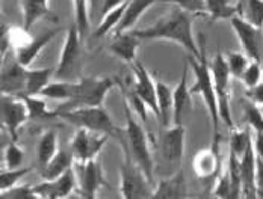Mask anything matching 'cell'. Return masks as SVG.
Instances as JSON below:
<instances>
[{
    "label": "cell",
    "mask_w": 263,
    "mask_h": 199,
    "mask_svg": "<svg viewBox=\"0 0 263 199\" xmlns=\"http://www.w3.org/2000/svg\"><path fill=\"white\" fill-rule=\"evenodd\" d=\"M194 17L183 9H174L144 29H132L141 41H171L182 46L187 54L201 56L200 44L194 36Z\"/></svg>",
    "instance_id": "1"
},
{
    "label": "cell",
    "mask_w": 263,
    "mask_h": 199,
    "mask_svg": "<svg viewBox=\"0 0 263 199\" xmlns=\"http://www.w3.org/2000/svg\"><path fill=\"white\" fill-rule=\"evenodd\" d=\"M200 50L201 56L194 57L189 54L186 59L189 62V67L194 73L195 82L191 86L192 95H200L201 99L204 101V106L208 109V113L211 116L212 127H213V144L219 145V110H218V99H216V92H215V85H213V77L211 71V59L208 56L206 50V38L201 35V43H200Z\"/></svg>",
    "instance_id": "2"
},
{
    "label": "cell",
    "mask_w": 263,
    "mask_h": 199,
    "mask_svg": "<svg viewBox=\"0 0 263 199\" xmlns=\"http://www.w3.org/2000/svg\"><path fill=\"white\" fill-rule=\"evenodd\" d=\"M58 118L76 127H83L115 139L120 144L123 152L127 148L126 128L115 124L112 116L103 106H80L73 109H58Z\"/></svg>",
    "instance_id": "3"
},
{
    "label": "cell",
    "mask_w": 263,
    "mask_h": 199,
    "mask_svg": "<svg viewBox=\"0 0 263 199\" xmlns=\"http://www.w3.org/2000/svg\"><path fill=\"white\" fill-rule=\"evenodd\" d=\"M123 104H124V116H126V127H124L126 128V141H127L124 158L133 162L148 178V181L153 184L155 160H153V154L150 149V137L145 133L144 127L133 116L130 106L124 97H123Z\"/></svg>",
    "instance_id": "4"
},
{
    "label": "cell",
    "mask_w": 263,
    "mask_h": 199,
    "mask_svg": "<svg viewBox=\"0 0 263 199\" xmlns=\"http://www.w3.org/2000/svg\"><path fill=\"white\" fill-rule=\"evenodd\" d=\"M82 35L78 26L73 25L68 27L62 50L59 54L58 67L54 68V77L58 80L76 82L82 77L83 67V47H82Z\"/></svg>",
    "instance_id": "5"
},
{
    "label": "cell",
    "mask_w": 263,
    "mask_h": 199,
    "mask_svg": "<svg viewBox=\"0 0 263 199\" xmlns=\"http://www.w3.org/2000/svg\"><path fill=\"white\" fill-rule=\"evenodd\" d=\"M118 86L117 77H80L74 82V94L71 101L65 103V107L73 109L80 106H103L106 95Z\"/></svg>",
    "instance_id": "6"
},
{
    "label": "cell",
    "mask_w": 263,
    "mask_h": 199,
    "mask_svg": "<svg viewBox=\"0 0 263 199\" xmlns=\"http://www.w3.org/2000/svg\"><path fill=\"white\" fill-rule=\"evenodd\" d=\"M211 71L215 85V92L218 99V110L221 123L226 124L229 130L235 128V121L232 116V107H230V78L232 74L229 71L226 54L218 51L211 59Z\"/></svg>",
    "instance_id": "7"
},
{
    "label": "cell",
    "mask_w": 263,
    "mask_h": 199,
    "mask_svg": "<svg viewBox=\"0 0 263 199\" xmlns=\"http://www.w3.org/2000/svg\"><path fill=\"white\" fill-rule=\"evenodd\" d=\"M26 103L20 95L2 94L0 99V121L5 131L9 134L11 141H18L20 128L29 121Z\"/></svg>",
    "instance_id": "8"
},
{
    "label": "cell",
    "mask_w": 263,
    "mask_h": 199,
    "mask_svg": "<svg viewBox=\"0 0 263 199\" xmlns=\"http://www.w3.org/2000/svg\"><path fill=\"white\" fill-rule=\"evenodd\" d=\"M120 193L124 199L153 198V187L148 178L133 162L126 158L120 168Z\"/></svg>",
    "instance_id": "9"
},
{
    "label": "cell",
    "mask_w": 263,
    "mask_h": 199,
    "mask_svg": "<svg viewBox=\"0 0 263 199\" xmlns=\"http://www.w3.org/2000/svg\"><path fill=\"white\" fill-rule=\"evenodd\" d=\"M73 169L78 178V192L82 198H97L99 190L107 186L103 168L97 158L88 162H74Z\"/></svg>",
    "instance_id": "10"
},
{
    "label": "cell",
    "mask_w": 263,
    "mask_h": 199,
    "mask_svg": "<svg viewBox=\"0 0 263 199\" xmlns=\"http://www.w3.org/2000/svg\"><path fill=\"white\" fill-rule=\"evenodd\" d=\"M186 128L183 124L165 127L160 137V154L165 163L171 168V174L179 171L184 157Z\"/></svg>",
    "instance_id": "11"
},
{
    "label": "cell",
    "mask_w": 263,
    "mask_h": 199,
    "mask_svg": "<svg viewBox=\"0 0 263 199\" xmlns=\"http://www.w3.org/2000/svg\"><path fill=\"white\" fill-rule=\"evenodd\" d=\"M109 139L110 137L106 134L78 127L70 141V151L74 157V162H88L97 158Z\"/></svg>",
    "instance_id": "12"
},
{
    "label": "cell",
    "mask_w": 263,
    "mask_h": 199,
    "mask_svg": "<svg viewBox=\"0 0 263 199\" xmlns=\"http://www.w3.org/2000/svg\"><path fill=\"white\" fill-rule=\"evenodd\" d=\"M230 26H232L236 38L242 46V50L248 54V57L251 61H260L262 62L263 30L250 25L240 15L233 17L230 20Z\"/></svg>",
    "instance_id": "13"
},
{
    "label": "cell",
    "mask_w": 263,
    "mask_h": 199,
    "mask_svg": "<svg viewBox=\"0 0 263 199\" xmlns=\"http://www.w3.org/2000/svg\"><path fill=\"white\" fill-rule=\"evenodd\" d=\"M36 198L41 199H64L68 198L74 190H78V178L71 168L56 180H43L33 186Z\"/></svg>",
    "instance_id": "14"
},
{
    "label": "cell",
    "mask_w": 263,
    "mask_h": 199,
    "mask_svg": "<svg viewBox=\"0 0 263 199\" xmlns=\"http://www.w3.org/2000/svg\"><path fill=\"white\" fill-rule=\"evenodd\" d=\"M132 71H133V82H132V88L135 89V92L144 99V103L148 106V109L153 112L155 118L159 120V106L158 98H156V82L148 73V70L144 67L142 62L136 61L135 64H132Z\"/></svg>",
    "instance_id": "15"
},
{
    "label": "cell",
    "mask_w": 263,
    "mask_h": 199,
    "mask_svg": "<svg viewBox=\"0 0 263 199\" xmlns=\"http://www.w3.org/2000/svg\"><path fill=\"white\" fill-rule=\"evenodd\" d=\"M141 39L133 33V30H126L121 33H117L112 36V41L109 43L107 50L121 62L124 64H135L136 59V53L141 46Z\"/></svg>",
    "instance_id": "16"
},
{
    "label": "cell",
    "mask_w": 263,
    "mask_h": 199,
    "mask_svg": "<svg viewBox=\"0 0 263 199\" xmlns=\"http://www.w3.org/2000/svg\"><path fill=\"white\" fill-rule=\"evenodd\" d=\"M219 145L212 144L211 148L200 149L192 158V169L200 180H213V176L219 174Z\"/></svg>",
    "instance_id": "17"
},
{
    "label": "cell",
    "mask_w": 263,
    "mask_h": 199,
    "mask_svg": "<svg viewBox=\"0 0 263 199\" xmlns=\"http://www.w3.org/2000/svg\"><path fill=\"white\" fill-rule=\"evenodd\" d=\"M187 181L184 176L183 169L170 174L162 178L158 183L156 189L153 190L155 199H183L189 196L187 193Z\"/></svg>",
    "instance_id": "18"
},
{
    "label": "cell",
    "mask_w": 263,
    "mask_h": 199,
    "mask_svg": "<svg viewBox=\"0 0 263 199\" xmlns=\"http://www.w3.org/2000/svg\"><path fill=\"white\" fill-rule=\"evenodd\" d=\"M27 67L18 61H14L9 67L2 70L0 75V91L6 95H22L26 89Z\"/></svg>",
    "instance_id": "19"
},
{
    "label": "cell",
    "mask_w": 263,
    "mask_h": 199,
    "mask_svg": "<svg viewBox=\"0 0 263 199\" xmlns=\"http://www.w3.org/2000/svg\"><path fill=\"white\" fill-rule=\"evenodd\" d=\"M59 32H61V29H50L47 32L40 33L35 38H30L26 44H23V46H20V47L15 49V61H18L25 67L32 65L33 61L41 53V50L44 49L47 44H50L53 39L58 36Z\"/></svg>",
    "instance_id": "20"
},
{
    "label": "cell",
    "mask_w": 263,
    "mask_h": 199,
    "mask_svg": "<svg viewBox=\"0 0 263 199\" xmlns=\"http://www.w3.org/2000/svg\"><path fill=\"white\" fill-rule=\"evenodd\" d=\"M189 62L186 61L182 77L174 88V106H173V124H182L183 116L192 110V92L187 85Z\"/></svg>",
    "instance_id": "21"
},
{
    "label": "cell",
    "mask_w": 263,
    "mask_h": 199,
    "mask_svg": "<svg viewBox=\"0 0 263 199\" xmlns=\"http://www.w3.org/2000/svg\"><path fill=\"white\" fill-rule=\"evenodd\" d=\"M239 162H240V178H242V198H257V187H256L257 155L253 144L239 158Z\"/></svg>",
    "instance_id": "22"
},
{
    "label": "cell",
    "mask_w": 263,
    "mask_h": 199,
    "mask_svg": "<svg viewBox=\"0 0 263 199\" xmlns=\"http://www.w3.org/2000/svg\"><path fill=\"white\" fill-rule=\"evenodd\" d=\"M20 8L23 15V27L27 32H30L33 25L41 18H50L53 22H58V17L49 6V0H20Z\"/></svg>",
    "instance_id": "23"
},
{
    "label": "cell",
    "mask_w": 263,
    "mask_h": 199,
    "mask_svg": "<svg viewBox=\"0 0 263 199\" xmlns=\"http://www.w3.org/2000/svg\"><path fill=\"white\" fill-rule=\"evenodd\" d=\"M156 98L159 106V121L163 127L173 125V106H174V89L163 80L156 78Z\"/></svg>",
    "instance_id": "24"
},
{
    "label": "cell",
    "mask_w": 263,
    "mask_h": 199,
    "mask_svg": "<svg viewBox=\"0 0 263 199\" xmlns=\"http://www.w3.org/2000/svg\"><path fill=\"white\" fill-rule=\"evenodd\" d=\"M73 166H74V157H73L71 151L59 149L52 160L44 168H41V178L43 180H56L61 175L65 174L67 171H70Z\"/></svg>",
    "instance_id": "25"
},
{
    "label": "cell",
    "mask_w": 263,
    "mask_h": 199,
    "mask_svg": "<svg viewBox=\"0 0 263 199\" xmlns=\"http://www.w3.org/2000/svg\"><path fill=\"white\" fill-rule=\"evenodd\" d=\"M158 2L159 0H129V6L126 9V14L123 17L121 23L114 30V35L126 32V30H132L135 25L141 20V17L148 11V8Z\"/></svg>",
    "instance_id": "26"
},
{
    "label": "cell",
    "mask_w": 263,
    "mask_h": 199,
    "mask_svg": "<svg viewBox=\"0 0 263 199\" xmlns=\"http://www.w3.org/2000/svg\"><path fill=\"white\" fill-rule=\"evenodd\" d=\"M127 6H129V0H124L120 6L110 9L105 17L99 22L97 29L92 33V39H102V38H105L109 32L115 30L118 27V25L121 23V20H123V17L126 14Z\"/></svg>",
    "instance_id": "27"
},
{
    "label": "cell",
    "mask_w": 263,
    "mask_h": 199,
    "mask_svg": "<svg viewBox=\"0 0 263 199\" xmlns=\"http://www.w3.org/2000/svg\"><path fill=\"white\" fill-rule=\"evenodd\" d=\"M239 15V3H230V0H206V17L211 22L232 20Z\"/></svg>",
    "instance_id": "28"
},
{
    "label": "cell",
    "mask_w": 263,
    "mask_h": 199,
    "mask_svg": "<svg viewBox=\"0 0 263 199\" xmlns=\"http://www.w3.org/2000/svg\"><path fill=\"white\" fill-rule=\"evenodd\" d=\"M58 133L49 130L41 134L36 144V162L41 168H44L53 157L58 154Z\"/></svg>",
    "instance_id": "29"
},
{
    "label": "cell",
    "mask_w": 263,
    "mask_h": 199,
    "mask_svg": "<svg viewBox=\"0 0 263 199\" xmlns=\"http://www.w3.org/2000/svg\"><path fill=\"white\" fill-rule=\"evenodd\" d=\"M54 75V68H40V70H27L26 89L27 95H40L43 89L50 83Z\"/></svg>",
    "instance_id": "30"
},
{
    "label": "cell",
    "mask_w": 263,
    "mask_h": 199,
    "mask_svg": "<svg viewBox=\"0 0 263 199\" xmlns=\"http://www.w3.org/2000/svg\"><path fill=\"white\" fill-rule=\"evenodd\" d=\"M20 97L25 99V103H26L30 120L58 118V110H50L44 97H41V95H27V94H22Z\"/></svg>",
    "instance_id": "31"
},
{
    "label": "cell",
    "mask_w": 263,
    "mask_h": 199,
    "mask_svg": "<svg viewBox=\"0 0 263 199\" xmlns=\"http://www.w3.org/2000/svg\"><path fill=\"white\" fill-rule=\"evenodd\" d=\"M74 94V82H67V80H54L50 82L43 92L40 94L41 97L47 99H56V101H64L68 103L73 98Z\"/></svg>",
    "instance_id": "32"
},
{
    "label": "cell",
    "mask_w": 263,
    "mask_h": 199,
    "mask_svg": "<svg viewBox=\"0 0 263 199\" xmlns=\"http://www.w3.org/2000/svg\"><path fill=\"white\" fill-rule=\"evenodd\" d=\"M239 15L250 25L263 30V0H240Z\"/></svg>",
    "instance_id": "33"
},
{
    "label": "cell",
    "mask_w": 263,
    "mask_h": 199,
    "mask_svg": "<svg viewBox=\"0 0 263 199\" xmlns=\"http://www.w3.org/2000/svg\"><path fill=\"white\" fill-rule=\"evenodd\" d=\"M253 144V139H251V133H250V128H243V130H239V128H232L230 130V137H229V151H232L233 154H236L237 157L240 158L245 151L250 148V145Z\"/></svg>",
    "instance_id": "34"
},
{
    "label": "cell",
    "mask_w": 263,
    "mask_h": 199,
    "mask_svg": "<svg viewBox=\"0 0 263 199\" xmlns=\"http://www.w3.org/2000/svg\"><path fill=\"white\" fill-rule=\"evenodd\" d=\"M242 118L250 130L254 133H263V112L260 106L247 99L242 104Z\"/></svg>",
    "instance_id": "35"
},
{
    "label": "cell",
    "mask_w": 263,
    "mask_h": 199,
    "mask_svg": "<svg viewBox=\"0 0 263 199\" xmlns=\"http://www.w3.org/2000/svg\"><path fill=\"white\" fill-rule=\"evenodd\" d=\"M250 57L245 51H237V50H232V51H227L226 53V62H227V67H229V71L232 77L235 78H240L243 71L247 70L248 64H250Z\"/></svg>",
    "instance_id": "36"
},
{
    "label": "cell",
    "mask_w": 263,
    "mask_h": 199,
    "mask_svg": "<svg viewBox=\"0 0 263 199\" xmlns=\"http://www.w3.org/2000/svg\"><path fill=\"white\" fill-rule=\"evenodd\" d=\"M73 6H74V25L78 26L82 38H85L91 26L89 0H73Z\"/></svg>",
    "instance_id": "37"
},
{
    "label": "cell",
    "mask_w": 263,
    "mask_h": 199,
    "mask_svg": "<svg viewBox=\"0 0 263 199\" xmlns=\"http://www.w3.org/2000/svg\"><path fill=\"white\" fill-rule=\"evenodd\" d=\"M25 151L18 145V141H11L3 151V169H17L23 166Z\"/></svg>",
    "instance_id": "38"
},
{
    "label": "cell",
    "mask_w": 263,
    "mask_h": 199,
    "mask_svg": "<svg viewBox=\"0 0 263 199\" xmlns=\"http://www.w3.org/2000/svg\"><path fill=\"white\" fill-rule=\"evenodd\" d=\"M29 172H32V168H17V169H2L0 174V190L2 193L12 189L14 186H17L20 183L22 178H25Z\"/></svg>",
    "instance_id": "39"
},
{
    "label": "cell",
    "mask_w": 263,
    "mask_h": 199,
    "mask_svg": "<svg viewBox=\"0 0 263 199\" xmlns=\"http://www.w3.org/2000/svg\"><path fill=\"white\" fill-rule=\"evenodd\" d=\"M245 88H251L254 85H257L259 82L263 80V68L260 61H250L247 70L243 71L242 77L239 78Z\"/></svg>",
    "instance_id": "40"
},
{
    "label": "cell",
    "mask_w": 263,
    "mask_h": 199,
    "mask_svg": "<svg viewBox=\"0 0 263 199\" xmlns=\"http://www.w3.org/2000/svg\"><path fill=\"white\" fill-rule=\"evenodd\" d=\"M159 3H171L192 15L206 17V0H159Z\"/></svg>",
    "instance_id": "41"
},
{
    "label": "cell",
    "mask_w": 263,
    "mask_h": 199,
    "mask_svg": "<svg viewBox=\"0 0 263 199\" xmlns=\"http://www.w3.org/2000/svg\"><path fill=\"white\" fill-rule=\"evenodd\" d=\"M212 195L215 198H222V199H233V189H232V181L230 176L227 174V171L224 169L219 176L215 181Z\"/></svg>",
    "instance_id": "42"
},
{
    "label": "cell",
    "mask_w": 263,
    "mask_h": 199,
    "mask_svg": "<svg viewBox=\"0 0 263 199\" xmlns=\"http://www.w3.org/2000/svg\"><path fill=\"white\" fill-rule=\"evenodd\" d=\"M2 198L3 199H36L35 195V190H33V186H29V184H17L14 186L12 189L6 190L2 193Z\"/></svg>",
    "instance_id": "43"
},
{
    "label": "cell",
    "mask_w": 263,
    "mask_h": 199,
    "mask_svg": "<svg viewBox=\"0 0 263 199\" xmlns=\"http://www.w3.org/2000/svg\"><path fill=\"white\" fill-rule=\"evenodd\" d=\"M245 98L257 106H263V80L259 82L257 85L251 86V88H247L245 91Z\"/></svg>",
    "instance_id": "44"
},
{
    "label": "cell",
    "mask_w": 263,
    "mask_h": 199,
    "mask_svg": "<svg viewBox=\"0 0 263 199\" xmlns=\"http://www.w3.org/2000/svg\"><path fill=\"white\" fill-rule=\"evenodd\" d=\"M12 43H11V36H9V26L2 23V36H0V56H2V62H5V56L8 53V50L11 49Z\"/></svg>",
    "instance_id": "45"
},
{
    "label": "cell",
    "mask_w": 263,
    "mask_h": 199,
    "mask_svg": "<svg viewBox=\"0 0 263 199\" xmlns=\"http://www.w3.org/2000/svg\"><path fill=\"white\" fill-rule=\"evenodd\" d=\"M256 187H257V198H263V160L257 157L256 163Z\"/></svg>",
    "instance_id": "46"
},
{
    "label": "cell",
    "mask_w": 263,
    "mask_h": 199,
    "mask_svg": "<svg viewBox=\"0 0 263 199\" xmlns=\"http://www.w3.org/2000/svg\"><path fill=\"white\" fill-rule=\"evenodd\" d=\"M123 2H124V0H103V6H102V12H100V20L105 17L106 14H107L110 9H114V8H117V6H120ZM100 20H99V22H100Z\"/></svg>",
    "instance_id": "47"
},
{
    "label": "cell",
    "mask_w": 263,
    "mask_h": 199,
    "mask_svg": "<svg viewBox=\"0 0 263 199\" xmlns=\"http://www.w3.org/2000/svg\"><path fill=\"white\" fill-rule=\"evenodd\" d=\"M253 147H254V151H256V155L263 160V133H254Z\"/></svg>",
    "instance_id": "48"
},
{
    "label": "cell",
    "mask_w": 263,
    "mask_h": 199,
    "mask_svg": "<svg viewBox=\"0 0 263 199\" xmlns=\"http://www.w3.org/2000/svg\"><path fill=\"white\" fill-rule=\"evenodd\" d=\"M260 107H262V112H263V106H260Z\"/></svg>",
    "instance_id": "49"
}]
</instances>
